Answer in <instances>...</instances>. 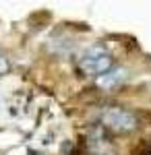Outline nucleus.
I'll return each mask as SVG.
<instances>
[{
  "mask_svg": "<svg viewBox=\"0 0 151 155\" xmlns=\"http://www.w3.org/2000/svg\"><path fill=\"white\" fill-rule=\"evenodd\" d=\"M126 68H112V71L104 72L102 77H97L95 79V85L102 89V91H114L116 87H120V85L126 81Z\"/></svg>",
  "mask_w": 151,
  "mask_h": 155,
  "instance_id": "obj_3",
  "label": "nucleus"
},
{
  "mask_svg": "<svg viewBox=\"0 0 151 155\" xmlns=\"http://www.w3.org/2000/svg\"><path fill=\"white\" fill-rule=\"evenodd\" d=\"M8 71H11V62H8V58L0 52V74H6Z\"/></svg>",
  "mask_w": 151,
  "mask_h": 155,
  "instance_id": "obj_4",
  "label": "nucleus"
},
{
  "mask_svg": "<svg viewBox=\"0 0 151 155\" xmlns=\"http://www.w3.org/2000/svg\"><path fill=\"white\" fill-rule=\"evenodd\" d=\"M102 124L114 132H130L137 128V118L133 112L122 107H108L102 114Z\"/></svg>",
  "mask_w": 151,
  "mask_h": 155,
  "instance_id": "obj_2",
  "label": "nucleus"
},
{
  "mask_svg": "<svg viewBox=\"0 0 151 155\" xmlns=\"http://www.w3.org/2000/svg\"><path fill=\"white\" fill-rule=\"evenodd\" d=\"M112 56L106 52L102 46H93L89 48L79 60V68L89 77H102L104 72L112 71Z\"/></svg>",
  "mask_w": 151,
  "mask_h": 155,
  "instance_id": "obj_1",
  "label": "nucleus"
}]
</instances>
